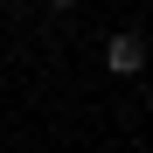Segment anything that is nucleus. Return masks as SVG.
<instances>
[{
    "label": "nucleus",
    "instance_id": "f257e3e1",
    "mask_svg": "<svg viewBox=\"0 0 153 153\" xmlns=\"http://www.w3.org/2000/svg\"><path fill=\"white\" fill-rule=\"evenodd\" d=\"M105 70H111V76H139V70H146V42H139V35H111V42H105Z\"/></svg>",
    "mask_w": 153,
    "mask_h": 153
},
{
    "label": "nucleus",
    "instance_id": "7ed1b4c3",
    "mask_svg": "<svg viewBox=\"0 0 153 153\" xmlns=\"http://www.w3.org/2000/svg\"><path fill=\"white\" fill-rule=\"evenodd\" d=\"M0 7H7V0H0Z\"/></svg>",
    "mask_w": 153,
    "mask_h": 153
},
{
    "label": "nucleus",
    "instance_id": "f03ea898",
    "mask_svg": "<svg viewBox=\"0 0 153 153\" xmlns=\"http://www.w3.org/2000/svg\"><path fill=\"white\" fill-rule=\"evenodd\" d=\"M42 7H49V14H70V7H76V0H42Z\"/></svg>",
    "mask_w": 153,
    "mask_h": 153
}]
</instances>
